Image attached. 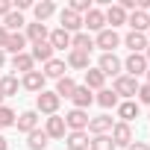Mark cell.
Wrapping results in <instances>:
<instances>
[{"label":"cell","instance_id":"cell-37","mask_svg":"<svg viewBox=\"0 0 150 150\" xmlns=\"http://www.w3.org/2000/svg\"><path fill=\"white\" fill-rule=\"evenodd\" d=\"M71 12H77V15H86V12H91L94 6L88 3V0H71V6H68Z\"/></svg>","mask_w":150,"mask_h":150},{"label":"cell","instance_id":"cell-9","mask_svg":"<svg viewBox=\"0 0 150 150\" xmlns=\"http://www.w3.org/2000/svg\"><path fill=\"white\" fill-rule=\"evenodd\" d=\"M44 132H47V138H65V135H68L65 118H59V115H50V118H47V124H44Z\"/></svg>","mask_w":150,"mask_h":150},{"label":"cell","instance_id":"cell-7","mask_svg":"<svg viewBox=\"0 0 150 150\" xmlns=\"http://www.w3.org/2000/svg\"><path fill=\"white\" fill-rule=\"evenodd\" d=\"M121 59L115 56V53H103L100 56V65H97V71L103 74V77H121Z\"/></svg>","mask_w":150,"mask_h":150},{"label":"cell","instance_id":"cell-15","mask_svg":"<svg viewBox=\"0 0 150 150\" xmlns=\"http://www.w3.org/2000/svg\"><path fill=\"white\" fill-rule=\"evenodd\" d=\"M15 127H18L21 132H27V135H30L33 129H38V112H35V109H30V112H24V115H21V118L15 121Z\"/></svg>","mask_w":150,"mask_h":150},{"label":"cell","instance_id":"cell-47","mask_svg":"<svg viewBox=\"0 0 150 150\" xmlns=\"http://www.w3.org/2000/svg\"><path fill=\"white\" fill-rule=\"evenodd\" d=\"M0 106H3V94H0Z\"/></svg>","mask_w":150,"mask_h":150},{"label":"cell","instance_id":"cell-39","mask_svg":"<svg viewBox=\"0 0 150 150\" xmlns=\"http://www.w3.org/2000/svg\"><path fill=\"white\" fill-rule=\"evenodd\" d=\"M9 12H12V3H9V0H0V15H3V18H6Z\"/></svg>","mask_w":150,"mask_h":150},{"label":"cell","instance_id":"cell-22","mask_svg":"<svg viewBox=\"0 0 150 150\" xmlns=\"http://www.w3.org/2000/svg\"><path fill=\"white\" fill-rule=\"evenodd\" d=\"M30 56H33V62H44V65H47V62L53 59V47H50V41L33 44V53H30Z\"/></svg>","mask_w":150,"mask_h":150},{"label":"cell","instance_id":"cell-11","mask_svg":"<svg viewBox=\"0 0 150 150\" xmlns=\"http://www.w3.org/2000/svg\"><path fill=\"white\" fill-rule=\"evenodd\" d=\"M83 27H88V30H94V33L106 30V15H103V9H91V12H86V15H83Z\"/></svg>","mask_w":150,"mask_h":150},{"label":"cell","instance_id":"cell-35","mask_svg":"<svg viewBox=\"0 0 150 150\" xmlns=\"http://www.w3.org/2000/svg\"><path fill=\"white\" fill-rule=\"evenodd\" d=\"M88 150H115V141L112 135H94L88 141Z\"/></svg>","mask_w":150,"mask_h":150},{"label":"cell","instance_id":"cell-23","mask_svg":"<svg viewBox=\"0 0 150 150\" xmlns=\"http://www.w3.org/2000/svg\"><path fill=\"white\" fill-rule=\"evenodd\" d=\"M47 144H50V138H47L44 129H33V132L27 135V147H30V150H44Z\"/></svg>","mask_w":150,"mask_h":150},{"label":"cell","instance_id":"cell-4","mask_svg":"<svg viewBox=\"0 0 150 150\" xmlns=\"http://www.w3.org/2000/svg\"><path fill=\"white\" fill-rule=\"evenodd\" d=\"M112 91H115L118 97H135V94H138V80H132V77H127V74H121V77H115Z\"/></svg>","mask_w":150,"mask_h":150},{"label":"cell","instance_id":"cell-13","mask_svg":"<svg viewBox=\"0 0 150 150\" xmlns=\"http://www.w3.org/2000/svg\"><path fill=\"white\" fill-rule=\"evenodd\" d=\"M71 100H74V109H88L91 103H94V94L86 88V86H77V88H74V94H71Z\"/></svg>","mask_w":150,"mask_h":150},{"label":"cell","instance_id":"cell-43","mask_svg":"<svg viewBox=\"0 0 150 150\" xmlns=\"http://www.w3.org/2000/svg\"><path fill=\"white\" fill-rule=\"evenodd\" d=\"M0 150H9V141H6L3 135H0Z\"/></svg>","mask_w":150,"mask_h":150},{"label":"cell","instance_id":"cell-17","mask_svg":"<svg viewBox=\"0 0 150 150\" xmlns=\"http://www.w3.org/2000/svg\"><path fill=\"white\" fill-rule=\"evenodd\" d=\"M118 118H121V124H129L132 118H138V100H124V103H118Z\"/></svg>","mask_w":150,"mask_h":150},{"label":"cell","instance_id":"cell-19","mask_svg":"<svg viewBox=\"0 0 150 150\" xmlns=\"http://www.w3.org/2000/svg\"><path fill=\"white\" fill-rule=\"evenodd\" d=\"M124 44L129 47V53H144V50H147V35H144V33H129V35L124 38Z\"/></svg>","mask_w":150,"mask_h":150},{"label":"cell","instance_id":"cell-36","mask_svg":"<svg viewBox=\"0 0 150 150\" xmlns=\"http://www.w3.org/2000/svg\"><path fill=\"white\" fill-rule=\"evenodd\" d=\"M15 121H18V115L9 106H0V127H15Z\"/></svg>","mask_w":150,"mask_h":150},{"label":"cell","instance_id":"cell-8","mask_svg":"<svg viewBox=\"0 0 150 150\" xmlns=\"http://www.w3.org/2000/svg\"><path fill=\"white\" fill-rule=\"evenodd\" d=\"M112 141H115V147H118V144H121V147H129V144L135 141V138H132V127L118 121V124L112 127Z\"/></svg>","mask_w":150,"mask_h":150},{"label":"cell","instance_id":"cell-33","mask_svg":"<svg viewBox=\"0 0 150 150\" xmlns=\"http://www.w3.org/2000/svg\"><path fill=\"white\" fill-rule=\"evenodd\" d=\"M74 88H77V83H74L71 77H62V80L56 83V97H59V100H62V97H71Z\"/></svg>","mask_w":150,"mask_h":150},{"label":"cell","instance_id":"cell-3","mask_svg":"<svg viewBox=\"0 0 150 150\" xmlns=\"http://www.w3.org/2000/svg\"><path fill=\"white\" fill-rule=\"evenodd\" d=\"M59 97H56V91H38L35 94V109L38 112H44V115H56L59 112Z\"/></svg>","mask_w":150,"mask_h":150},{"label":"cell","instance_id":"cell-12","mask_svg":"<svg viewBox=\"0 0 150 150\" xmlns=\"http://www.w3.org/2000/svg\"><path fill=\"white\" fill-rule=\"evenodd\" d=\"M44 80H47V77H44L41 71H30V74H24L21 86H24L27 91H35V94H38V91H44Z\"/></svg>","mask_w":150,"mask_h":150},{"label":"cell","instance_id":"cell-49","mask_svg":"<svg viewBox=\"0 0 150 150\" xmlns=\"http://www.w3.org/2000/svg\"><path fill=\"white\" fill-rule=\"evenodd\" d=\"M147 15H150V12H147Z\"/></svg>","mask_w":150,"mask_h":150},{"label":"cell","instance_id":"cell-40","mask_svg":"<svg viewBox=\"0 0 150 150\" xmlns=\"http://www.w3.org/2000/svg\"><path fill=\"white\" fill-rule=\"evenodd\" d=\"M6 41H9V30H6V27H0V50L6 47Z\"/></svg>","mask_w":150,"mask_h":150},{"label":"cell","instance_id":"cell-38","mask_svg":"<svg viewBox=\"0 0 150 150\" xmlns=\"http://www.w3.org/2000/svg\"><path fill=\"white\" fill-rule=\"evenodd\" d=\"M138 100L150 106V86H147V83H144V86H138Z\"/></svg>","mask_w":150,"mask_h":150},{"label":"cell","instance_id":"cell-2","mask_svg":"<svg viewBox=\"0 0 150 150\" xmlns=\"http://www.w3.org/2000/svg\"><path fill=\"white\" fill-rule=\"evenodd\" d=\"M88 112H83V109H71L68 115H65V127H68V132H86L88 129Z\"/></svg>","mask_w":150,"mask_h":150},{"label":"cell","instance_id":"cell-1","mask_svg":"<svg viewBox=\"0 0 150 150\" xmlns=\"http://www.w3.org/2000/svg\"><path fill=\"white\" fill-rule=\"evenodd\" d=\"M121 65H124V71H127V77H132V80H138L141 74H147V68H150L147 59H144V53H129Z\"/></svg>","mask_w":150,"mask_h":150},{"label":"cell","instance_id":"cell-21","mask_svg":"<svg viewBox=\"0 0 150 150\" xmlns=\"http://www.w3.org/2000/svg\"><path fill=\"white\" fill-rule=\"evenodd\" d=\"M24 47H27V35L24 33H9V41H6L3 50H9L12 56H18V53H24Z\"/></svg>","mask_w":150,"mask_h":150},{"label":"cell","instance_id":"cell-46","mask_svg":"<svg viewBox=\"0 0 150 150\" xmlns=\"http://www.w3.org/2000/svg\"><path fill=\"white\" fill-rule=\"evenodd\" d=\"M147 86H150V68H147Z\"/></svg>","mask_w":150,"mask_h":150},{"label":"cell","instance_id":"cell-16","mask_svg":"<svg viewBox=\"0 0 150 150\" xmlns=\"http://www.w3.org/2000/svg\"><path fill=\"white\" fill-rule=\"evenodd\" d=\"M71 50L91 53V50H94V38H91L88 33H74V35H71Z\"/></svg>","mask_w":150,"mask_h":150},{"label":"cell","instance_id":"cell-26","mask_svg":"<svg viewBox=\"0 0 150 150\" xmlns=\"http://www.w3.org/2000/svg\"><path fill=\"white\" fill-rule=\"evenodd\" d=\"M12 68L21 71V74H30V71H35V62H33L30 53H18V56H12Z\"/></svg>","mask_w":150,"mask_h":150},{"label":"cell","instance_id":"cell-31","mask_svg":"<svg viewBox=\"0 0 150 150\" xmlns=\"http://www.w3.org/2000/svg\"><path fill=\"white\" fill-rule=\"evenodd\" d=\"M0 94H3V97L18 94V77H15V74H6V77L0 80Z\"/></svg>","mask_w":150,"mask_h":150},{"label":"cell","instance_id":"cell-30","mask_svg":"<svg viewBox=\"0 0 150 150\" xmlns=\"http://www.w3.org/2000/svg\"><path fill=\"white\" fill-rule=\"evenodd\" d=\"M33 12H35V21H38V24H44V21L56 12V6L50 3V0H41V3H35V6H33Z\"/></svg>","mask_w":150,"mask_h":150},{"label":"cell","instance_id":"cell-25","mask_svg":"<svg viewBox=\"0 0 150 150\" xmlns=\"http://www.w3.org/2000/svg\"><path fill=\"white\" fill-rule=\"evenodd\" d=\"M103 15H106V24H112L109 30H115V27H121V24H127V12H124L121 6H109V9L103 12Z\"/></svg>","mask_w":150,"mask_h":150},{"label":"cell","instance_id":"cell-29","mask_svg":"<svg viewBox=\"0 0 150 150\" xmlns=\"http://www.w3.org/2000/svg\"><path fill=\"white\" fill-rule=\"evenodd\" d=\"M41 74H44V77H53V80H62V77H65V62H62V59H50Z\"/></svg>","mask_w":150,"mask_h":150},{"label":"cell","instance_id":"cell-24","mask_svg":"<svg viewBox=\"0 0 150 150\" xmlns=\"http://www.w3.org/2000/svg\"><path fill=\"white\" fill-rule=\"evenodd\" d=\"M103 83H106V77H103L97 68H88V71H86V88H88V91H100Z\"/></svg>","mask_w":150,"mask_h":150},{"label":"cell","instance_id":"cell-28","mask_svg":"<svg viewBox=\"0 0 150 150\" xmlns=\"http://www.w3.org/2000/svg\"><path fill=\"white\" fill-rule=\"evenodd\" d=\"M103 109H118V94L112 91V88H100L97 91V97H94Z\"/></svg>","mask_w":150,"mask_h":150},{"label":"cell","instance_id":"cell-32","mask_svg":"<svg viewBox=\"0 0 150 150\" xmlns=\"http://www.w3.org/2000/svg\"><path fill=\"white\" fill-rule=\"evenodd\" d=\"M68 147L71 150H88V132H68Z\"/></svg>","mask_w":150,"mask_h":150},{"label":"cell","instance_id":"cell-27","mask_svg":"<svg viewBox=\"0 0 150 150\" xmlns=\"http://www.w3.org/2000/svg\"><path fill=\"white\" fill-rule=\"evenodd\" d=\"M88 56H91V53L71 50V53H68V65H71V68H77V71H88Z\"/></svg>","mask_w":150,"mask_h":150},{"label":"cell","instance_id":"cell-20","mask_svg":"<svg viewBox=\"0 0 150 150\" xmlns=\"http://www.w3.org/2000/svg\"><path fill=\"white\" fill-rule=\"evenodd\" d=\"M47 41H50L53 50H65V47H71V33H65V30H53V33L47 35Z\"/></svg>","mask_w":150,"mask_h":150},{"label":"cell","instance_id":"cell-34","mask_svg":"<svg viewBox=\"0 0 150 150\" xmlns=\"http://www.w3.org/2000/svg\"><path fill=\"white\" fill-rule=\"evenodd\" d=\"M24 24H27V21H24V15H21V12H15V9H12V12H9V15L3 18V27H6L9 33H15V30H21Z\"/></svg>","mask_w":150,"mask_h":150},{"label":"cell","instance_id":"cell-10","mask_svg":"<svg viewBox=\"0 0 150 150\" xmlns=\"http://www.w3.org/2000/svg\"><path fill=\"white\" fill-rule=\"evenodd\" d=\"M112 127H115V124H112L109 115H97V118L88 121V129H86V132H91V135H109Z\"/></svg>","mask_w":150,"mask_h":150},{"label":"cell","instance_id":"cell-14","mask_svg":"<svg viewBox=\"0 0 150 150\" xmlns=\"http://www.w3.org/2000/svg\"><path fill=\"white\" fill-rule=\"evenodd\" d=\"M127 24L132 27V33H147L150 30V15L141 12V9H135L132 15H127Z\"/></svg>","mask_w":150,"mask_h":150},{"label":"cell","instance_id":"cell-41","mask_svg":"<svg viewBox=\"0 0 150 150\" xmlns=\"http://www.w3.org/2000/svg\"><path fill=\"white\" fill-rule=\"evenodd\" d=\"M127 150H150V147H147V144H144V141H132V144H129V147H127Z\"/></svg>","mask_w":150,"mask_h":150},{"label":"cell","instance_id":"cell-5","mask_svg":"<svg viewBox=\"0 0 150 150\" xmlns=\"http://www.w3.org/2000/svg\"><path fill=\"white\" fill-rule=\"evenodd\" d=\"M118 44H121V35H118L115 30H109V27H106V30H100V33H97V38H94V47H100L103 53H112Z\"/></svg>","mask_w":150,"mask_h":150},{"label":"cell","instance_id":"cell-42","mask_svg":"<svg viewBox=\"0 0 150 150\" xmlns=\"http://www.w3.org/2000/svg\"><path fill=\"white\" fill-rule=\"evenodd\" d=\"M15 6H18V12H21V9H30L33 3H30V0H18V3H15Z\"/></svg>","mask_w":150,"mask_h":150},{"label":"cell","instance_id":"cell-45","mask_svg":"<svg viewBox=\"0 0 150 150\" xmlns=\"http://www.w3.org/2000/svg\"><path fill=\"white\" fill-rule=\"evenodd\" d=\"M144 59H147V65H150V44H147V50H144Z\"/></svg>","mask_w":150,"mask_h":150},{"label":"cell","instance_id":"cell-18","mask_svg":"<svg viewBox=\"0 0 150 150\" xmlns=\"http://www.w3.org/2000/svg\"><path fill=\"white\" fill-rule=\"evenodd\" d=\"M47 35H50V33H47L44 24H38V21H35V24H27V41L41 44V41H47Z\"/></svg>","mask_w":150,"mask_h":150},{"label":"cell","instance_id":"cell-48","mask_svg":"<svg viewBox=\"0 0 150 150\" xmlns=\"http://www.w3.org/2000/svg\"><path fill=\"white\" fill-rule=\"evenodd\" d=\"M147 33H150V30H147ZM147 38H150V35H147Z\"/></svg>","mask_w":150,"mask_h":150},{"label":"cell","instance_id":"cell-6","mask_svg":"<svg viewBox=\"0 0 150 150\" xmlns=\"http://www.w3.org/2000/svg\"><path fill=\"white\" fill-rule=\"evenodd\" d=\"M59 30H65V33H83V15H77V12H71V9H62L59 12Z\"/></svg>","mask_w":150,"mask_h":150},{"label":"cell","instance_id":"cell-44","mask_svg":"<svg viewBox=\"0 0 150 150\" xmlns=\"http://www.w3.org/2000/svg\"><path fill=\"white\" fill-rule=\"evenodd\" d=\"M3 62H6V50H0V68H3Z\"/></svg>","mask_w":150,"mask_h":150}]
</instances>
